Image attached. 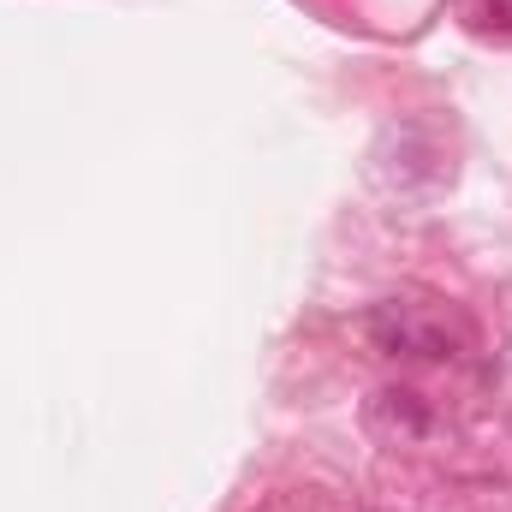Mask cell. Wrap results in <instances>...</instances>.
Returning <instances> with one entry per match:
<instances>
[{
    "label": "cell",
    "instance_id": "obj_2",
    "mask_svg": "<svg viewBox=\"0 0 512 512\" xmlns=\"http://www.w3.org/2000/svg\"><path fill=\"white\" fill-rule=\"evenodd\" d=\"M364 417H370V429H376L382 441H423V435H429V405H423V393H411V387H382Z\"/></svg>",
    "mask_w": 512,
    "mask_h": 512
},
{
    "label": "cell",
    "instance_id": "obj_1",
    "mask_svg": "<svg viewBox=\"0 0 512 512\" xmlns=\"http://www.w3.org/2000/svg\"><path fill=\"white\" fill-rule=\"evenodd\" d=\"M370 340L382 346V352H405V358H441L447 352V340H441V328H429L411 304H382V310H370Z\"/></svg>",
    "mask_w": 512,
    "mask_h": 512
}]
</instances>
